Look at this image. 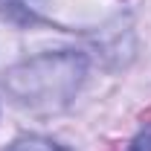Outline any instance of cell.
I'll use <instances>...</instances> for the list:
<instances>
[{
	"label": "cell",
	"mask_w": 151,
	"mask_h": 151,
	"mask_svg": "<svg viewBox=\"0 0 151 151\" xmlns=\"http://www.w3.org/2000/svg\"><path fill=\"white\" fill-rule=\"evenodd\" d=\"M84 76H87V58L73 50H61V52L35 55L12 67L3 78V87L20 108L50 113L70 105Z\"/></svg>",
	"instance_id": "obj_1"
},
{
	"label": "cell",
	"mask_w": 151,
	"mask_h": 151,
	"mask_svg": "<svg viewBox=\"0 0 151 151\" xmlns=\"http://www.w3.org/2000/svg\"><path fill=\"white\" fill-rule=\"evenodd\" d=\"M0 12L15 23H35V6H26V0H0Z\"/></svg>",
	"instance_id": "obj_2"
},
{
	"label": "cell",
	"mask_w": 151,
	"mask_h": 151,
	"mask_svg": "<svg viewBox=\"0 0 151 151\" xmlns=\"http://www.w3.org/2000/svg\"><path fill=\"white\" fill-rule=\"evenodd\" d=\"M6 151H67V148L52 142V139H47V137H20Z\"/></svg>",
	"instance_id": "obj_3"
},
{
	"label": "cell",
	"mask_w": 151,
	"mask_h": 151,
	"mask_svg": "<svg viewBox=\"0 0 151 151\" xmlns=\"http://www.w3.org/2000/svg\"><path fill=\"white\" fill-rule=\"evenodd\" d=\"M128 151H151V125H145L142 131L134 137V142H131Z\"/></svg>",
	"instance_id": "obj_4"
},
{
	"label": "cell",
	"mask_w": 151,
	"mask_h": 151,
	"mask_svg": "<svg viewBox=\"0 0 151 151\" xmlns=\"http://www.w3.org/2000/svg\"><path fill=\"white\" fill-rule=\"evenodd\" d=\"M142 119H145V125H151V108H148L145 113H142Z\"/></svg>",
	"instance_id": "obj_5"
}]
</instances>
